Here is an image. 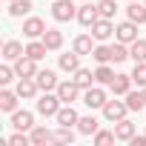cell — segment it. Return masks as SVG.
Masks as SVG:
<instances>
[{
	"label": "cell",
	"mask_w": 146,
	"mask_h": 146,
	"mask_svg": "<svg viewBox=\"0 0 146 146\" xmlns=\"http://www.w3.org/2000/svg\"><path fill=\"white\" fill-rule=\"evenodd\" d=\"M15 72H17V78H35L40 69H37V60H35V57L23 54V57L15 60Z\"/></svg>",
	"instance_id": "9c48e42d"
},
{
	"label": "cell",
	"mask_w": 146,
	"mask_h": 146,
	"mask_svg": "<svg viewBox=\"0 0 146 146\" xmlns=\"http://www.w3.org/2000/svg\"><path fill=\"white\" fill-rule=\"evenodd\" d=\"M92 137H95V143H98V146H109V143H115V140H117L115 129H112V132H109V129H98Z\"/></svg>",
	"instance_id": "1f68e13d"
},
{
	"label": "cell",
	"mask_w": 146,
	"mask_h": 146,
	"mask_svg": "<svg viewBox=\"0 0 146 146\" xmlns=\"http://www.w3.org/2000/svg\"><path fill=\"white\" fill-rule=\"evenodd\" d=\"M106 100H109V98H106V89H103L100 83H98V86H89V89L83 92V103H86L89 109H103Z\"/></svg>",
	"instance_id": "277c9868"
},
{
	"label": "cell",
	"mask_w": 146,
	"mask_h": 146,
	"mask_svg": "<svg viewBox=\"0 0 146 146\" xmlns=\"http://www.w3.org/2000/svg\"><path fill=\"white\" fill-rule=\"evenodd\" d=\"M72 140H75L72 126H57V132H54V143H72Z\"/></svg>",
	"instance_id": "d590c367"
},
{
	"label": "cell",
	"mask_w": 146,
	"mask_h": 146,
	"mask_svg": "<svg viewBox=\"0 0 146 146\" xmlns=\"http://www.w3.org/2000/svg\"><path fill=\"white\" fill-rule=\"evenodd\" d=\"M115 80V72H112V66L109 63H98V69H95V83H100V86H109Z\"/></svg>",
	"instance_id": "4316f807"
},
{
	"label": "cell",
	"mask_w": 146,
	"mask_h": 146,
	"mask_svg": "<svg viewBox=\"0 0 146 146\" xmlns=\"http://www.w3.org/2000/svg\"><path fill=\"white\" fill-rule=\"evenodd\" d=\"M46 52H49V49H46V43H43V40H29V43H26V54H29V57H35V60H43V57H46Z\"/></svg>",
	"instance_id": "f546056e"
},
{
	"label": "cell",
	"mask_w": 146,
	"mask_h": 146,
	"mask_svg": "<svg viewBox=\"0 0 146 146\" xmlns=\"http://www.w3.org/2000/svg\"><path fill=\"white\" fill-rule=\"evenodd\" d=\"M32 9H35L32 0H12V3H9V15L12 17H26Z\"/></svg>",
	"instance_id": "83f0119b"
},
{
	"label": "cell",
	"mask_w": 146,
	"mask_h": 146,
	"mask_svg": "<svg viewBox=\"0 0 146 146\" xmlns=\"http://www.w3.org/2000/svg\"><path fill=\"white\" fill-rule=\"evenodd\" d=\"M35 80H37V86H40V92H54L57 89V72L54 69H40L37 75H35Z\"/></svg>",
	"instance_id": "30bf717a"
},
{
	"label": "cell",
	"mask_w": 146,
	"mask_h": 146,
	"mask_svg": "<svg viewBox=\"0 0 146 146\" xmlns=\"http://www.w3.org/2000/svg\"><path fill=\"white\" fill-rule=\"evenodd\" d=\"M92 57L98 60V63H112V46H95V52H92Z\"/></svg>",
	"instance_id": "e575fe53"
},
{
	"label": "cell",
	"mask_w": 146,
	"mask_h": 146,
	"mask_svg": "<svg viewBox=\"0 0 146 146\" xmlns=\"http://www.w3.org/2000/svg\"><path fill=\"white\" fill-rule=\"evenodd\" d=\"M80 57H83V54H78L75 49H72V52H66V54L57 57V66L66 72V75H75V72L80 69Z\"/></svg>",
	"instance_id": "5bb4252c"
},
{
	"label": "cell",
	"mask_w": 146,
	"mask_h": 146,
	"mask_svg": "<svg viewBox=\"0 0 146 146\" xmlns=\"http://www.w3.org/2000/svg\"><path fill=\"white\" fill-rule=\"evenodd\" d=\"M115 40H120V43H126V46H132L135 40H137V23L135 20H123V23H117L115 26Z\"/></svg>",
	"instance_id": "3957f363"
},
{
	"label": "cell",
	"mask_w": 146,
	"mask_h": 146,
	"mask_svg": "<svg viewBox=\"0 0 146 146\" xmlns=\"http://www.w3.org/2000/svg\"><path fill=\"white\" fill-rule=\"evenodd\" d=\"M6 3H12V0H6Z\"/></svg>",
	"instance_id": "ab89813d"
},
{
	"label": "cell",
	"mask_w": 146,
	"mask_h": 146,
	"mask_svg": "<svg viewBox=\"0 0 146 146\" xmlns=\"http://www.w3.org/2000/svg\"><path fill=\"white\" fill-rule=\"evenodd\" d=\"M72 80H75V83H78V86H80V89L86 92V89H89V86L95 83V72H92V69H83V66H80V69L75 72V75H72Z\"/></svg>",
	"instance_id": "484cf974"
},
{
	"label": "cell",
	"mask_w": 146,
	"mask_h": 146,
	"mask_svg": "<svg viewBox=\"0 0 146 146\" xmlns=\"http://www.w3.org/2000/svg\"><path fill=\"white\" fill-rule=\"evenodd\" d=\"M123 98H126V106H129V112H140V109L146 106V98H143V89H137V92H132V89H129V92H126Z\"/></svg>",
	"instance_id": "d4e9b609"
},
{
	"label": "cell",
	"mask_w": 146,
	"mask_h": 146,
	"mask_svg": "<svg viewBox=\"0 0 146 146\" xmlns=\"http://www.w3.org/2000/svg\"><path fill=\"white\" fill-rule=\"evenodd\" d=\"M40 40L46 43V49H49V52L63 49V32H60V29H46V35H43Z\"/></svg>",
	"instance_id": "7402d4cb"
},
{
	"label": "cell",
	"mask_w": 146,
	"mask_h": 146,
	"mask_svg": "<svg viewBox=\"0 0 146 146\" xmlns=\"http://www.w3.org/2000/svg\"><path fill=\"white\" fill-rule=\"evenodd\" d=\"M54 120H57V126H78L80 115L75 112V106H72V103H63V106H60V112L54 115Z\"/></svg>",
	"instance_id": "9a60e30c"
},
{
	"label": "cell",
	"mask_w": 146,
	"mask_h": 146,
	"mask_svg": "<svg viewBox=\"0 0 146 146\" xmlns=\"http://www.w3.org/2000/svg\"><path fill=\"white\" fill-rule=\"evenodd\" d=\"M15 92L20 95V100H32V98H37L40 86H37V80H35V78H20V80H17V86H15Z\"/></svg>",
	"instance_id": "7c38bea8"
},
{
	"label": "cell",
	"mask_w": 146,
	"mask_h": 146,
	"mask_svg": "<svg viewBox=\"0 0 146 146\" xmlns=\"http://www.w3.org/2000/svg\"><path fill=\"white\" fill-rule=\"evenodd\" d=\"M98 129H100V123H98L95 115H83V117L78 120V132H80V135H89V137H92Z\"/></svg>",
	"instance_id": "cb8c5ba5"
},
{
	"label": "cell",
	"mask_w": 146,
	"mask_h": 146,
	"mask_svg": "<svg viewBox=\"0 0 146 146\" xmlns=\"http://www.w3.org/2000/svg\"><path fill=\"white\" fill-rule=\"evenodd\" d=\"M52 17L57 23H69V20H78V6L72 0H54L52 3Z\"/></svg>",
	"instance_id": "7a4b0ae2"
},
{
	"label": "cell",
	"mask_w": 146,
	"mask_h": 146,
	"mask_svg": "<svg viewBox=\"0 0 146 146\" xmlns=\"http://www.w3.org/2000/svg\"><path fill=\"white\" fill-rule=\"evenodd\" d=\"M115 135H117V140H126V143H129V140L137 135V126H135L129 117H123V120L115 123Z\"/></svg>",
	"instance_id": "2e32d148"
},
{
	"label": "cell",
	"mask_w": 146,
	"mask_h": 146,
	"mask_svg": "<svg viewBox=\"0 0 146 146\" xmlns=\"http://www.w3.org/2000/svg\"><path fill=\"white\" fill-rule=\"evenodd\" d=\"M129 57H132L135 63H143V60H146V37H137V40L129 46Z\"/></svg>",
	"instance_id": "f1b7e54d"
},
{
	"label": "cell",
	"mask_w": 146,
	"mask_h": 146,
	"mask_svg": "<svg viewBox=\"0 0 146 146\" xmlns=\"http://www.w3.org/2000/svg\"><path fill=\"white\" fill-rule=\"evenodd\" d=\"M143 98H146V89H143Z\"/></svg>",
	"instance_id": "f35d334b"
},
{
	"label": "cell",
	"mask_w": 146,
	"mask_h": 146,
	"mask_svg": "<svg viewBox=\"0 0 146 146\" xmlns=\"http://www.w3.org/2000/svg\"><path fill=\"white\" fill-rule=\"evenodd\" d=\"M100 112H103V117H106L109 123H117V120L126 117L129 106H126V100H106V106H103Z\"/></svg>",
	"instance_id": "5b68a950"
},
{
	"label": "cell",
	"mask_w": 146,
	"mask_h": 146,
	"mask_svg": "<svg viewBox=\"0 0 146 146\" xmlns=\"http://www.w3.org/2000/svg\"><path fill=\"white\" fill-rule=\"evenodd\" d=\"M132 83H135V80H132V75H115V80L109 83V89L115 92V98H123V95L132 89Z\"/></svg>",
	"instance_id": "d6986e66"
},
{
	"label": "cell",
	"mask_w": 146,
	"mask_h": 146,
	"mask_svg": "<svg viewBox=\"0 0 146 146\" xmlns=\"http://www.w3.org/2000/svg\"><path fill=\"white\" fill-rule=\"evenodd\" d=\"M132 80L137 83V89H146V60H143V63H135V69H132Z\"/></svg>",
	"instance_id": "d6a6232c"
},
{
	"label": "cell",
	"mask_w": 146,
	"mask_h": 146,
	"mask_svg": "<svg viewBox=\"0 0 146 146\" xmlns=\"http://www.w3.org/2000/svg\"><path fill=\"white\" fill-rule=\"evenodd\" d=\"M37 115H43V117H54L57 112H60V106H63V100L57 98V92H43L40 98H37Z\"/></svg>",
	"instance_id": "6da1fadb"
},
{
	"label": "cell",
	"mask_w": 146,
	"mask_h": 146,
	"mask_svg": "<svg viewBox=\"0 0 146 146\" xmlns=\"http://www.w3.org/2000/svg\"><path fill=\"white\" fill-rule=\"evenodd\" d=\"M54 92H57V98H60L63 103H75V100H78V98L83 95V89H80V86H78L75 80H60Z\"/></svg>",
	"instance_id": "8992f818"
},
{
	"label": "cell",
	"mask_w": 146,
	"mask_h": 146,
	"mask_svg": "<svg viewBox=\"0 0 146 146\" xmlns=\"http://www.w3.org/2000/svg\"><path fill=\"white\" fill-rule=\"evenodd\" d=\"M29 137H32V146H46V143H54V132H49L46 126H35V129L29 132Z\"/></svg>",
	"instance_id": "ffe728a7"
},
{
	"label": "cell",
	"mask_w": 146,
	"mask_h": 146,
	"mask_svg": "<svg viewBox=\"0 0 146 146\" xmlns=\"http://www.w3.org/2000/svg\"><path fill=\"white\" fill-rule=\"evenodd\" d=\"M112 35H115V23H112L109 17H98V20L92 23V37H95L98 43H106Z\"/></svg>",
	"instance_id": "52a82bcc"
},
{
	"label": "cell",
	"mask_w": 146,
	"mask_h": 146,
	"mask_svg": "<svg viewBox=\"0 0 146 146\" xmlns=\"http://www.w3.org/2000/svg\"><path fill=\"white\" fill-rule=\"evenodd\" d=\"M26 54V49H23V43L20 40H6L3 43V60H9V63H15L17 57H23Z\"/></svg>",
	"instance_id": "ac0fdd59"
},
{
	"label": "cell",
	"mask_w": 146,
	"mask_h": 146,
	"mask_svg": "<svg viewBox=\"0 0 146 146\" xmlns=\"http://www.w3.org/2000/svg\"><path fill=\"white\" fill-rule=\"evenodd\" d=\"M15 78H17L15 66H0V83H3V86H6V83H12Z\"/></svg>",
	"instance_id": "74e56055"
},
{
	"label": "cell",
	"mask_w": 146,
	"mask_h": 146,
	"mask_svg": "<svg viewBox=\"0 0 146 146\" xmlns=\"http://www.w3.org/2000/svg\"><path fill=\"white\" fill-rule=\"evenodd\" d=\"M123 60H129V46L115 40L112 43V63H123Z\"/></svg>",
	"instance_id": "4dcf8cb0"
},
{
	"label": "cell",
	"mask_w": 146,
	"mask_h": 146,
	"mask_svg": "<svg viewBox=\"0 0 146 146\" xmlns=\"http://www.w3.org/2000/svg\"><path fill=\"white\" fill-rule=\"evenodd\" d=\"M17 100H20V95H17V92H12V89H3V92H0V109L9 112V115L17 109Z\"/></svg>",
	"instance_id": "603a6c76"
},
{
	"label": "cell",
	"mask_w": 146,
	"mask_h": 146,
	"mask_svg": "<svg viewBox=\"0 0 146 146\" xmlns=\"http://www.w3.org/2000/svg\"><path fill=\"white\" fill-rule=\"evenodd\" d=\"M23 35H26L29 40H40V37L46 35V23H43L40 17H26V20H23Z\"/></svg>",
	"instance_id": "8fae6325"
},
{
	"label": "cell",
	"mask_w": 146,
	"mask_h": 146,
	"mask_svg": "<svg viewBox=\"0 0 146 146\" xmlns=\"http://www.w3.org/2000/svg\"><path fill=\"white\" fill-rule=\"evenodd\" d=\"M100 17V12H98V3H83V6H78V23L83 26V29H92V23Z\"/></svg>",
	"instance_id": "ba28073f"
},
{
	"label": "cell",
	"mask_w": 146,
	"mask_h": 146,
	"mask_svg": "<svg viewBox=\"0 0 146 146\" xmlns=\"http://www.w3.org/2000/svg\"><path fill=\"white\" fill-rule=\"evenodd\" d=\"M143 3H146V0H143Z\"/></svg>",
	"instance_id": "b9f144b4"
},
{
	"label": "cell",
	"mask_w": 146,
	"mask_h": 146,
	"mask_svg": "<svg viewBox=\"0 0 146 146\" xmlns=\"http://www.w3.org/2000/svg\"><path fill=\"white\" fill-rule=\"evenodd\" d=\"M6 143H9V146H32V137H29L26 132H20V129H17V132H15Z\"/></svg>",
	"instance_id": "8d00e7d4"
},
{
	"label": "cell",
	"mask_w": 146,
	"mask_h": 146,
	"mask_svg": "<svg viewBox=\"0 0 146 146\" xmlns=\"http://www.w3.org/2000/svg\"><path fill=\"white\" fill-rule=\"evenodd\" d=\"M98 12H100V17H115V12H117V0H100L98 3Z\"/></svg>",
	"instance_id": "836d02e7"
},
{
	"label": "cell",
	"mask_w": 146,
	"mask_h": 146,
	"mask_svg": "<svg viewBox=\"0 0 146 146\" xmlns=\"http://www.w3.org/2000/svg\"><path fill=\"white\" fill-rule=\"evenodd\" d=\"M12 126L20 129V132H32L35 129V115L26 112V109H15L12 112Z\"/></svg>",
	"instance_id": "4fadbf2b"
},
{
	"label": "cell",
	"mask_w": 146,
	"mask_h": 146,
	"mask_svg": "<svg viewBox=\"0 0 146 146\" xmlns=\"http://www.w3.org/2000/svg\"><path fill=\"white\" fill-rule=\"evenodd\" d=\"M129 3H132V0H129Z\"/></svg>",
	"instance_id": "60d3db41"
},
{
	"label": "cell",
	"mask_w": 146,
	"mask_h": 146,
	"mask_svg": "<svg viewBox=\"0 0 146 146\" xmlns=\"http://www.w3.org/2000/svg\"><path fill=\"white\" fill-rule=\"evenodd\" d=\"M72 49H75L78 54H92L95 52V37L92 35H78L75 40H72Z\"/></svg>",
	"instance_id": "44dd1931"
},
{
	"label": "cell",
	"mask_w": 146,
	"mask_h": 146,
	"mask_svg": "<svg viewBox=\"0 0 146 146\" xmlns=\"http://www.w3.org/2000/svg\"><path fill=\"white\" fill-rule=\"evenodd\" d=\"M126 17L135 20L137 26H146V3H137V0H132V3L126 6Z\"/></svg>",
	"instance_id": "e0dca14e"
}]
</instances>
